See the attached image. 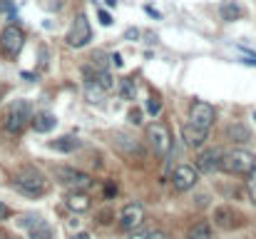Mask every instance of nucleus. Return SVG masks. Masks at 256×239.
<instances>
[{"label": "nucleus", "instance_id": "nucleus-20", "mask_svg": "<svg viewBox=\"0 0 256 239\" xmlns=\"http://www.w3.org/2000/svg\"><path fill=\"white\" fill-rule=\"evenodd\" d=\"M117 92H120V97L122 100H134L137 97V85H134V80H130V78H122L120 82H117Z\"/></svg>", "mask_w": 256, "mask_h": 239}, {"label": "nucleus", "instance_id": "nucleus-3", "mask_svg": "<svg viewBox=\"0 0 256 239\" xmlns=\"http://www.w3.org/2000/svg\"><path fill=\"white\" fill-rule=\"evenodd\" d=\"M55 179L68 187L70 192H87L92 187V177L82 172V169H75V167H55Z\"/></svg>", "mask_w": 256, "mask_h": 239}, {"label": "nucleus", "instance_id": "nucleus-37", "mask_svg": "<svg viewBox=\"0 0 256 239\" xmlns=\"http://www.w3.org/2000/svg\"><path fill=\"white\" fill-rule=\"evenodd\" d=\"M254 120H256V115H254Z\"/></svg>", "mask_w": 256, "mask_h": 239}, {"label": "nucleus", "instance_id": "nucleus-1", "mask_svg": "<svg viewBox=\"0 0 256 239\" xmlns=\"http://www.w3.org/2000/svg\"><path fill=\"white\" fill-rule=\"evenodd\" d=\"M12 184L28 197H42L48 192V179L35 167H20L12 177Z\"/></svg>", "mask_w": 256, "mask_h": 239}, {"label": "nucleus", "instance_id": "nucleus-12", "mask_svg": "<svg viewBox=\"0 0 256 239\" xmlns=\"http://www.w3.org/2000/svg\"><path fill=\"white\" fill-rule=\"evenodd\" d=\"M206 135H209V130H202V127H196V125H184L182 127V140L186 142V147H192V150H199L204 142H206Z\"/></svg>", "mask_w": 256, "mask_h": 239}, {"label": "nucleus", "instance_id": "nucleus-15", "mask_svg": "<svg viewBox=\"0 0 256 239\" xmlns=\"http://www.w3.org/2000/svg\"><path fill=\"white\" fill-rule=\"evenodd\" d=\"M90 204H92V202H90V197H87L85 192H70V194H68V207H70L72 212H78V214H80V212H87Z\"/></svg>", "mask_w": 256, "mask_h": 239}, {"label": "nucleus", "instance_id": "nucleus-30", "mask_svg": "<svg viewBox=\"0 0 256 239\" xmlns=\"http://www.w3.org/2000/svg\"><path fill=\"white\" fill-rule=\"evenodd\" d=\"M110 60H112V63H114V65H117V68H122V58H120V55H112V58H110Z\"/></svg>", "mask_w": 256, "mask_h": 239}, {"label": "nucleus", "instance_id": "nucleus-17", "mask_svg": "<svg viewBox=\"0 0 256 239\" xmlns=\"http://www.w3.org/2000/svg\"><path fill=\"white\" fill-rule=\"evenodd\" d=\"M55 115H50V112H40V115H35L32 117V127H35V132H50L52 127H55Z\"/></svg>", "mask_w": 256, "mask_h": 239}, {"label": "nucleus", "instance_id": "nucleus-5", "mask_svg": "<svg viewBox=\"0 0 256 239\" xmlns=\"http://www.w3.org/2000/svg\"><path fill=\"white\" fill-rule=\"evenodd\" d=\"M22 45H25V33H22V28L8 25V28L0 33V50H2L8 58H15V55L22 50Z\"/></svg>", "mask_w": 256, "mask_h": 239}, {"label": "nucleus", "instance_id": "nucleus-9", "mask_svg": "<svg viewBox=\"0 0 256 239\" xmlns=\"http://www.w3.org/2000/svg\"><path fill=\"white\" fill-rule=\"evenodd\" d=\"M214 117H216L214 107H212L209 102H202V100L194 102L192 110H189V122L196 125V127H202V130H209V127L214 125Z\"/></svg>", "mask_w": 256, "mask_h": 239}, {"label": "nucleus", "instance_id": "nucleus-7", "mask_svg": "<svg viewBox=\"0 0 256 239\" xmlns=\"http://www.w3.org/2000/svg\"><path fill=\"white\" fill-rule=\"evenodd\" d=\"M92 40V28H90V20H87L85 13H80L68 33V45L70 48H85L87 43Z\"/></svg>", "mask_w": 256, "mask_h": 239}, {"label": "nucleus", "instance_id": "nucleus-14", "mask_svg": "<svg viewBox=\"0 0 256 239\" xmlns=\"http://www.w3.org/2000/svg\"><path fill=\"white\" fill-rule=\"evenodd\" d=\"M114 147L120 150V152H124L127 157H142V150H140V142H134L130 135H124V132H114Z\"/></svg>", "mask_w": 256, "mask_h": 239}, {"label": "nucleus", "instance_id": "nucleus-29", "mask_svg": "<svg viewBox=\"0 0 256 239\" xmlns=\"http://www.w3.org/2000/svg\"><path fill=\"white\" fill-rule=\"evenodd\" d=\"M147 239H167L164 232H152V234H147Z\"/></svg>", "mask_w": 256, "mask_h": 239}, {"label": "nucleus", "instance_id": "nucleus-34", "mask_svg": "<svg viewBox=\"0 0 256 239\" xmlns=\"http://www.w3.org/2000/svg\"><path fill=\"white\" fill-rule=\"evenodd\" d=\"M104 3H107L110 8H114V5H117V0H104Z\"/></svg>", "mask_w": 256, "mask_h": 239}, {"label": "nucleus", "instance_id": "nucleus-23", "mask_svg": "<svg viewBox=\"0 0 256 239\" xmlns=\"http://www.w3.org/2000/svg\"><path fill=\"white\" fill-rule=\"evenodd\" d=\"M189 239H212V229H209V224H206V222L194 224V227H192V232H189Z\"/></svg>", "mask_w": 256, "mask_h": 239}, {"label": "nucleus", "instance_id": "nucleus-8", "mask_svg": "<svg viewBox=\"0 0 256 239\" xmlns=\"http://www.w3.org/2000/svg\"><path fill=\"white\" fill-rule=\"evenodd\" d=\"M18 224L28 229L30 239H52V227L38 214H22L18 219Z\"/></svg>", "mask_w": 256, "mask_h": 239}, {"label": "nucleus", "instance_id": "nucleus-21", "mask_svg": "<svg viewBox=\"0 0 256 239\" xmlns=\"http://www.w3.org/2000/svg\"><path fill=\"white\" fill-rule=\"evenodd\" d=\"M50 147L58 150V152H72V150L80 147V140H75V137H60V140H52Z\"/></svg>", "mask_w": 256, "mask_h": 239}, {"label": "nucleus", "instance_id": "nucleus-35", "mask_svg": "<svg viewBox=\"0 0 256 239\" xmlns=\"http://www.w3.org/2000/svg\"><path fill=\"white\" fill-rule=\"evenodd\" d=\"M0 239H8V234H5V232H0Z\"/></svg>", "mask_w": 256, "mask_h": 239}, {"label": "nucleus", "instance_id": "nucleus-18", "mask_svg": "<svg viewBox=\"0 0 256 239\" xmlns=\"http://www.w3.org/2000/svg\"><path fill=\"white\" fill-rule=\"evenodd\" d=\"M234 209L232 207H216L214 209V222L219 224V227H224V229H229V227H234Z\"/></svg>", "mask_w": 256, "mask_h": 239}, {"label": "nucleus", "instance_id": "nucleus-31", "mask_svg": "<svg viewBox=\"0 0 256 239\" xmlns=\"http://www.w3.org/2000/svg\"><path fill=\"white\" fill-rule=\"evenodd\" d=\"M114 192H117V187H112V184H107V189H104V194H107V197H112Z\"/></svg>", "mask_w": 256, "mask_h": 239}, {"label": "nucleus", "instance_id": "nucleus-32", "mask_svg": "<svg viewBox=\"0 0 256 239\" xmlns=\"http://www.w3.org/2000/svg\"><path fill=\"white\" fill-rule=\"evenodd\" d=\"M130 239H147V234H144V232H134Z\"/></svg>", "mask_w": 256, "mask_h": 239}, {"label": "nucleus", "instance_id": "nucleus-25", "mask_svg": "<svg viewBox=\"0 0 256 239\" xmlns=\"http://www.w3.org/2000/svg\"><path fill=\"white\" fill-rule=\"evenodd\" d=\"M249 197H252V202L256 204V167L249 172Z\"/></svg>", "mask_w": 256, "mask_h": 239}, {"label": "nucleus", "instance_id": "nucleus-22", "mask_svg": "<svg viewBox=\"0 0 256 239\" xmlns=\"http://www.w3.org/2000/svg\"><path fill=\"white\" fill-rule=\"evenodd\" d=\"M102 95H104V90L97 82H85V97L90 102H102Z\"/></svg>", "mask_w": 256, "mask_h": 239}, {"label": "nucleus", "instance_id": "nucleus-28", "mask_svg": "<svg viewBox=\"0 0 256 239\" xmlns=\"http://www.w3.org/2000/svg\"><path fill=\"white\" fill-rule=\"evenodd\" d=\"M10 217V207H5L2 202H0V219H8Z\"/></svg>", "mask_w": 256, "mask_h": 239}, {"label": "nucleus", "instance_id": "nucleus-6", "mask_svg": "<svg viewBox=\"0 0 256 239\" xmlns=\"http://www.w3.org/2000/svg\"><path fill=\"white\" fill-rule=\"evenodd\" d=\"M147 140L152 142V147H154V152L160 155V157H167L172 150V135L170 130L162 125V122H154V125H150L147 127Z\"/></svg>", "mask_w": 256, "mask_h": 239}, {"label": "nucleus", "instance_id": "nucleus-11", "mask_svg": "<svg viewBox=\"0 0 256 239\" xmlns=\"http://www.w3.org/2000/svg\"><path fill=\"white\" fill-rule=\"evenodd\" d=\"M196 179H199V174H196V169H194V167H189V164H179V167L174 169V174H172L174 189H179V192L192 189V187L196 184Z\"/></svg>", "mask_w": 256, "mask_h": 239}, {"label": "nucleus", "instance_id": "nucleus-24", "mask_svg": "<svg viewBox=\"0 0 256 239\" xmlns=\"http://www.w3.org/2000/svg\"><path fill=\"white\" fill-rule=\"evenodd\" d=\"M147 112H150V115H160V112H162V100L150 97V100H147Z\"/></svg>", "mask_w": 256, "mask_h": 239}, {"label": "nucleus", "instance_id": "nucleus-4", "mask_svg": "<svg viewBox=\"0 0 256 239\" xmlns=\"http://www.w3.org/2000/svg\"><path fill=\"white\" fill-rule=\"evenodd\" d=\"M30 120H32V107H30V102H28V100H15L12 107H10V112H8V117H5V127H8V132L18 135V132L25 130V125H28Z\"/></svg>", "mask_w": 256, "mask_h": 239}, {"label": "nucleus", "instance_id": "nucleus-13", "mask_svg": "<svg viewBox=\"0 0 256 239\" xmlns=\"http://www.w3.org/2000/svg\"><path fill=\"white\" fill-rule=\"evenodd\" d=\"M222 150L219 147H209V150H204L199 157H196V169L199 172H214V169H219V162H222Z\"/></svg>", "mask_w": 256, "mask_h": 239}, {"label": "nucleus", "instance_id": "nucleus-33", "mask_svg": "<svg viewBox=\"0 0 256 239\" xmlns=\"http://www.w3.org/2000/svg\"><path fill=\"white\" fill-rule=\"evenodd\" d=\"M72 239H90V234H87V232H78Z\"/></svg>", "mask_w": 256, "mask_h": 239}, {"label": "nucleus", "instance_id": "nucleus-2", "mask_svg": "<svg viewBox=\"0 0 256 239\" xmlns=\"http://www.w3.org/2000/svg\"><path fill=\"white\" fill-rule=\"evenodd\" d=\"M256 167V157L246 150H232V152H224L222 162H219V169L229 172V174H249Z\"/></svg>", "mask_w": 256, "mask_h": 239}, {"label": "nucleus", "instance_id": "nucleus-19", "mask_svg": "<svg viewBox=\"0 0 256 239\" xmlns=\"http://www.w3.org/2000/svg\"><path fill=\"white\" fill-rule=\"evenodd\" d=\"M226 135H229V140H234V142H249V140H252L249 127L242 125V122H234V125L226 130Z\"/></svg>", "mask_w": 256, "mask_h": 239}, {"label": "nucleus", "instance_id": "nucleus-27", "mask_svg": "<svg viewBox=\"0 0 256 239\" xmlns=\"http://www.w3.org/2000/svg\"><path fill=\"white\" fill-rule=\"evenodd\" d=\"M100 23H102V25H110V23H112V18H110V13H104V10H100Z\"/></svg>", "mask_w": 256, "mask_h": 239}, {"label": "nucleus", "instance_id": "nucleus-36", "mask_svg": "<svg viewBox=\"0 0 256 239\" xmlns=\"http://www.w3.org/2000/svg\"><path fill=\"white\" fill-rule=\"evenodd\" d=\"M0 100H2V92H0Z\"/></svg>", "mask_w": 256, "mask_h": 239}, {"label": "nucleus", "instance_id": "nucleus-10", "mask_svg": "<svg viewBox=\"0 0 256 239\" xmlns=\"http://www.w3.org/2000/svg\"><path fill=\"white\" fill-rule=\"evenodd\" d=\"M144 222V207L140 204V202H130L124 209H122V214H120V224H122V229H137L140 224Z\"/></svg>", "mask_w": 256, "mask_h": 239}, {"label": "nucleus", "instance_id": "nucleus-16", "mask_svg": "<svg viewBox=\"0 0 256 239\" xmlns=\"http://www.w3.org/2000/svg\"><path fill=\"white\" fill-rule=\"evenodd\" d=\"M219 13H222V18L224 20H239L242 15H244V8L239 5V3H234V0H224L222 5H219Z\"/></svg>", "mask_w": 256, "mask_h": 239}, {"label": "nucleus", "instance_id": "nucleus-26", "mask_svg": "<svg viewBox=\"0 0 256 239\" xmlns=\"http://www.w3.org/2000/svg\"><path fill=\"white\" fill-rule=\"evenodd\" d=\"M130 122L132 125H142V110H137V107L130 110Z\"/></svg>", "mask_w": 256, "mask_h": 239}]
</instances>
